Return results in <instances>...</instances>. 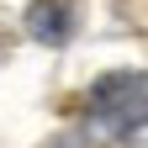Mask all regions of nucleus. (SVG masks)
Instances as JSON below:
<instances>
[{
  "label": "nucleus",
  "mask_w": 148,
  "mask_h": 148,
  "mask_svg": "<svg viewBox=\"0 0 148 148\" xmlns=\"http://www.w3.org/2000/svg\"><path fill=\"white\" fill-rule=\"evenodd\" d=\"M90 122L111 138H132L148 127V74H106L90 90Z\"/></svg>",
  "instance_id": "obj_1"
},
{
  "label": "nucleus",
  "mask_w": 148,
  "mask_h": 148,
  "mask_svg": "<svg viewBox=\"0 0 148 148\" xmlns=\"http://www.w3.org/2000/svg\"><path fill=\"white\" fill-rule=\"evenodd\" d=\"M74 16H79V5H74V0H32V5H27V27H32L37 42L58 48V42H69Z\"/></svg>",
  "instance_id": "obj_2"
},
{
  "label": "nucleus",
  "mask_w": 148,
  "mask_h": 148,
  "mask_svg": "<svg viewBox=\"0 0 148 148\" xmlns=\"http://www.w3.org/2000/svg\"><path fill=\"white\" fill-rule=\"evenodd\" d=\"M53 148H90V143H85L79 132H64V138H58V143H53Z\"/></svg>",
  "instance_id": "obj_3"
}]
</instances>
